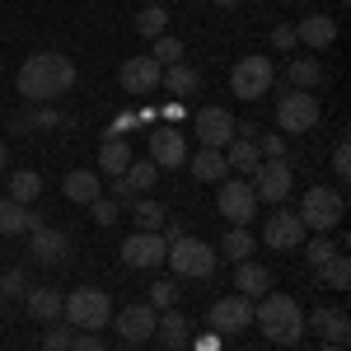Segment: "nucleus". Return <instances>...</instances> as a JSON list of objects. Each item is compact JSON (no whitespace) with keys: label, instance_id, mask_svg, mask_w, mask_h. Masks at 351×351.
Segmentation results:
<instances>
[{"label":"nucleus","instance_id":"37998d69","mask_svg":"<svg viewBox=\"0 0 351 351\" xmlns=\"http://www.w3.org/2000/svg\"><path fill=\"white\" fill-rule=\"evenodd\" d=\"M295 43H300V38H295V28H291V24H276V28H271V47H276V52H291Z\"/></svg>","mask_w":351,"mask_h":351},{"label":"nucleus","instance_id":"2eb2a0df","mask_svg":"<svg viewBox=\"0 0 351 351\" xmlns=\"http://www.w3.org/2000/svg\"><path fill=\"white\" fill-rule=\"evenodd\" d=\"M164 248H169V239L160 230H136L132 239H122V263L127 267H160Z\"/></svg>","mask_w":351,"mask_h":351},{"label":"nucleus","instance_id":"c9c22d12","mask_svg":"<svg viewBox=\"0 0 351 351\" xmlns=\"http://www.w3.org/2000/svg\"><path fill=\"white\" fill-rule=\"evenodd\" d=\"M71 337H75L71 324H66V319H52L47 332H43V347H47V351H71Z\"/></svg>","mask_w":351,"mask_h":351},{"label":"nucleus","instance_id":"a18cd8bd","mask_svg":"<svg viewBox=\"0 0 351 351\" xmlns=\"http://www.w3.org/2000/svg\"><path fill=\"white\" fill-rule=\"evenodd\" d=\"M136 127V112H117V117H112V127H108V136H127Z\"/></svg>","mask_w":351,"mask_h":351},{"label":"nucleus","instance_id":"8fccbe9b","mask_svg":"<svg viewBox=\"0 0 351 351\" xmlns=\"http://www.w3.org/2000/svg\"><path fill=\"white\" fill-rule=\"evenodd\" d=\"M0 75H5V61H0Z\"/></svg>","mask_w":351,"mask_h":351},{"label":"nucleus","instance_id":"f704fd0d","mask_svg":"<svg viewBox=\"0 0 351 351\" xmlns=\"http://www.w3.org/2000/svg\"><path fill=\"white\" fill-rule=\"evenodd\" d=\"M300 248H304V258H309V267H324L328 258H332V253L342 248V239H328V230H319V239H304Z\"/></svg>","mask_w":351,"mask_h":351},{"label":"nucleus","instance_id":"c85d7f7f","mask_svg":"<svg viewBox=\"0 0 351 351\" xmlns=\"http://www.w3.org/2000/svg\"><path fill=\"white\" fill-rule=\"evenodd\" d=\"M286 80L295 84V89H319V84H324V61H314V56H295V61L286 66Z\"/></svg>","mask_w":351,"mask_h":351},{"label":"nucleus","instance_id":"79ce46f5","mask_svg":"<svg viewBox=\"0 0 351 351\" xmlns=\"http://www.w3.org/2000/svg\"><path fill=\"white\" fill-rule=\"evenodd\" d=\"M258 155H263V160H276V155H286V136H281V132H267L263 141H258Z\"/></svg>","mask_w":351,"mask_h":351},{"label":"nucleus","instance_id":"2f4dec72","mask_svg":"<svg viewBox=\"0 0 351 351\" xmlns=\"http://www.w3.org/2000/svg\"><path fill=\"white\" fill-rule=\"evenodd\" d=\"M319 276H324V286H332V291H347V286H351V263H347V253L337 248L324 267H319Z\"/></svg>","mask_w":351,"mask_h":351},{"label":"nucleus","instance_id":"7ed1b4c3","mask_svg":"<svg viewBox=\"0 0 351 351\" xmlns=\"http://www.w3.org/2000/svg\"><path fill=\"white\" fill-rule=\"evenodd\" d=\"M61 319H66L71 328L104 332V324L112 319V300H108V291H99V286H80V291H71V295L61 300Z\"/></svg>","mask_w":351,"mask_h":351},{"label":"nucleus","instance_id":"3c124183","mask_svg":"<svg viewBox=\"0 0 351 351\" xmlns=\"http://www.w3.org/2000/svg\"><path fill=\"white\" fill-rule=\"evenodd\" d=\"M150 5H164V0H150Z\"/></svg>","mask_w":351,"mask_h":351},{"label":"nucleus","instance_id":"6e6552de","mask_svg":"<svg viewBox=\"0 0 351 351\" xmlns=\"http://www.w3.org/2000/svg\"><path fill=\"white\" fill-rule=\"evenodd\" d=\"M291 188H295V169L286 164V155L263 160L253 169V197H258V202H286Z\"/></svg>","mask_w":351,"mask_h":351},{"label":"nucleus","instance_id":"603ef678","mask_svg":"<svg viewBox=\"0 0 351 351\" xmlns=\"http://www.w3.org/2000/svg\"><path fill=\"white\" fill-rule=\"evenodd\" d=\"M337 5H347V0H337Z\"/></svg>","mask_w":351,"mask_h":351},{"label":"nucleus","instance_id":"dca6fc26","mask_svg":"<svg viewBox=\"0 0 351 351\" xmlns=\"http://www.w3.org/2000/svg\"><path fill=\"white\" fill-rule=\"evenodd\" d=\"M160 61L150 52H141V56H132V61H122V71H117V84L127 89V94H155L160 89Z\"/></svg>","mask_w":351,"mask_h":351},{"label":"nucleus","instance_id":"f8f14e48","mask_svg":"<svg viewBox=\"0 0 351 351\" xmlns=\"http://www.w3.org/2000/svg\"><path fill=\"white\" fill-rule=\"evenodd\" d=\"M220 216L230 225H248L258 216V197H253V183L243 178H220Z\"/></svg>","mask_w":351,"mask_h":351},{"label":"nucleus","instance_id":"5701e85b","mask_svg":"<svg viewBox=\"0 0 351 351\" xmlns=\"http://www.w3.org/2000/svg\"><path fill=\"white\" fill-rule=\"evenodd\" d=\"M33 225H38V211L28 202H14V197L0 202V234H28Z\"/></svg>","mask_w":351,"mask_h":351},{"label":"nucleus","instance_id":"72a5a7b5","mask_svg":"<svg viewBox=\"0 0 351 351\" xmlns=\"http://www.w3.org/2000/svg\"><path fill=\"white\" fill-rule=\"evenodd\" d=\"M38 192H43V178H38L33 169L10 173V197H14V202H38Z\"/></svg>","mask_w":351,"mask_h":351},{"label":"nucleus","instance_id":"f3484780","mask_svg":"<svg viewBox=\"0 0 351 351\" xmlns=\"http://www.w3.org/2000/svg\"><path fill=\"white\" fill-rule=\"evenodd\" d=\"M234 127H239V122H234L225 108H216V104H211V108H202L197 117H192L197 141H202V145H216V150H225V145L234 141Z\"/></svg>","mask_w":351,"mask_h":351},{"label":"nucleus","instance_id":"7c9ffc66","mask_svg":"<svg viewBox=\"0 0 351 351\" xmlns=\"http://www.w3.org/2000/svg\"><path fill=\"white\" fill-rule=\"evenodd\" d=\"M122 178L132 183V192H150V188H155V178H160V164H155V160H136V155H132V164H127Z\"/></svg>","mask_w":351,"mask_h":351},{"label":"nucleus","instance_id":"4be33fe9","mask_svg":"<svg viewBox=\"0 0 351 351\" xmlns=\"http://www.w3.org/2000/svg\"><path fill=\"white\" fill-rule=\"evenodd\" d=\"M234 286H239V295L258 300L271 291V271L263 263H253V258H239V271H234Z\"/></svg>","mask_w":351,"mask_h":351},{"label":"nucleus","instance_id":"aec40b11","mask_svg":"<svg viewBox=\"0 0 351 351\" xmlns=\"http://www.w3.org/2000/svg\"><path fill=\"white\" fill-rule=\"evenodd\" d=\"M188 169L197 183H220L225 173H230V164H225V150H216V145H202L197 155H188Z\"/></svg>","mask_w":351,"mask_h":351},{"label":"nucleus","instance_id":"4c0bfd02","mask_svg":"<svg viewBox=\"0 0 351 351\" xmlns=\"http://www.w3.org/2000/svg\"><path fill=\"white\" fill-rule=\"evenodd\" d=\"M132 211H136V225H141V230H160L164 225V206L160 202H132Z\"/></svg>","mask_w":351,"mask_h":351},{"label":"nucleus","instance_id":"58836bf2","mask_svg":"<svg viewBox=\"0 0 351 351\" xmlns=\"http://www.w3.org/2000/svg\"><path fill=\"white\" fill-rule=\"evenodd\" d=\"M89 216L99 220V225H112V220H117V202H112V197H104V192H99V197H94V202H89Z\"/></svg>","mask_w":351,"mask_h":351},{"label":"nucleus","instance_id":"423d86ee","mask_svg":"<svg viewBox=\"0 0 351 351\" xmlns=\"http://www.w3.org/2000/svg\"><path fill=\"white\" fill-rule=\"evenodd\" d=\"M271 75H276V71H271L267 56H258V52L239 56V61H234V71H230V94L243 99V104H253V99H263V94L271 89Z\"/></svg>","mask_w":351,"mask_h":351},{"label":"nucleus","instance_id":"9b49d317","mask_svg":"<svg viewBox=\"0 0 351 351\" xmlns=\"http://www.w3.org/2000/svg\"><path fill=\"white\" fill-rule=\"evenodd\" d=\"M304 332H314L328 351H347V342H351L347 309H314V314H304Z\"/></svg>","mask_w":351,"mask_h":351},{"label":"nucleus","instance_id":"c756f323","mask_svg":"<svg viewBox=\"0 0 351 351\" xmlns=\"http://www.w3.org/2000/svg\"><path fill=\"white\" fill-rule=\"evenodd\" d=\"M253 248H258V239L248 234V225H234V230L220 239V253H225L230 263H239V258H253Z\"/></svg>","mask_w":351,"mask_h":351},{"label":"nucleus","instance_id":"f257e3e1","mask_svg":"<svg viewBox=\"0 0 351 351\" xmlns=\"http://www.w3.org/2000/svg\"><path fill=\"white\" fill-rule=\"evenodd\" d=\"M75 61L66 52H33L19 66V94H24L28 104H56V99H66L71 89H75Z\"/></svg>","mask_w":351,"mask_h":351},{"label":"nucleus","instance_id":"39448f33","mask_svg":"<svg viewBox=\"0 0 351 351\" xmlns=\"http://www.w3.org/2000/svg\"><path fill=\"white\" fill-rule=\"evenodd\" d=\"M319 117H324V104H319L314 89H291V94H281V104H276V127L291 132V136L319 127Z\"/></svg>","mask_w":351,"mask_h":351},{"label":"nucleus","instance_id":"b1692460","mask_svg":"<svg viewBox=\"0 0 351 351\" xmlns=\"http://www.w3.org/2000/svg\"><path fill=\"white\" fill-rule=\"evenodd\" d=\"M127 164H132V145L122 141V136H104V145H99V173H127Z\"/></svg>","mask_w":351,"mask_h":351},{"label":"nucleus","instance_id":"ddd939ff","mask_svg":"<svg viewBox=\"0 0 351 351\" xmlns=\"http://www.w3.org/2000/svg\"><path fill=\"white\" fill-rule=\"evenodd\" d=\"M28 253H33V263H43V267H56V263H66L71 258V234L66 230H52V225H33L28 230Z\"/></svg>","mask_w":351,"mask_h":351},{"label":"nucleus","instance_id":"4468645a","mask_svg":"<svg viewBox=\"0 0 351 351\" xmlns=\"http://www.w3.org/2000/svg\"><path fill=\"white\" fill-rule=\"evenodd\" d=\"M206 319H211V328H216L220 337H230V332H243V328L253 324V300H248V295H239V291H234V295L216 300Z\"/></svg>","mask_w":351,"mask_h":351},{"label":"nucleus","instance_id":"6ab92c4d","mask_svg":"<svg viewBox=\"0 0 351 351\" xmlns=\"http://www.w3.org/2000/svg\"><path fill=\"white\" fill-rule=\"evenodd\" d=\"M295 38L304 47L324 52V47H332V38H337V19H332V14H304L300 28H295Z\"/></svg>","mask_w":351,"mask_h":351},{"label":"nucleus","instance_id":"393cba45","mask_svg":"<svg viewBox=\"0 0 351 351\" xmlns=\"http://www.w3.org/2000/svg\"><path fill=\"white\" fill-rule=\"evenodd\" d=\"M225 164L253 178V169L263 164V155H258V141H253V136H234V141L225 145Z\"/></svg>","mask_w":351,"mask_h":351},{"label":"nucleus","instance_id":"20e7f679","mask_svg":"<svg viewBox=\"0 0 351 351\" xmlns=\"http://www.w3.org/2000/svg\"><path fill=\"white\" fill-rule=\"evenodd\" d=\"M164 263L173 267V276H216V248L206 239H188V234H178V239L164 248Z\"/></svg>","mask_w":351,"mask_h":351},{"label":"nucleus","instance_id":"09e8293b","mask_svg":"<svg viewBox=\"0 0 351 351\" xmlns=\"http://www.w3.org/2000/svg\"><path fill=\"white\" fill-rule=\"evenodd\" d=\"M0 169H5V141H0Z\"/></svg>","mask_w":351,"mask_h":351},{"label":"nucleus","instance_id":"c03bdc74","mask_svg":"<svg viewBox=\"0 0 351 351\" xmlns=\"http://www.w3.org/2000/svg\"><path fill=\"white\" fill-rule=\"evenodd\" d=\"M0 291H5V295H19V291H24V271L10 267L5 276H0Z\"/></svg>","mask_w":351,"mask_h":351},{"label":"nucleus","instance_id":"412c9836","mask_svg":"<svg viewBox=\"0 0 351 351\" xmlns=\"http://www.w3.org/2000/svg\"><path fill=\"white\" fill-rule=\"evenodd\" d=\"M197 84H202V75L188 61H173L160 71V89H169V99H188V94H197Z\"/></svg>","mask_w":351,"mask_h":351},{"label":"nucleus","instance_id":"bb28decb","mask_svg":"<svg viewBox=\"0 0 351 351\" xmlns=\"http://www.w3.org/2000/svg\"><path fill=\"white\" fill-rule=\"evenodd\" d=\"M155 337H160L164 347H183V342L192 337V328H188V319H183V314H173V304H169V309L155 314Z\"/></svg>","mask_w":351,"mask_h":351},{"label":"nucleus","instance_id":"473e14b6","mask_svg":"<svg viewBox=\"0 0 351 351\" xmlns=\"http://www.w3.org/2000/svg\"><path fill=\"white\" fill-rule=\"evenodd\" d=\"M164 28H169V14H164V5H150V0H145V10L136 14V33H141V38H160Z\"/></svg>","mask_w":351,"mask_h":351},{"label":"nucleus","instance_id":"a211bd4d","mask_svg":"<svg viewBox=\"0 0 351 351\" xmlns=\"http://www.w3.org/2000/svg\"><path fill=\"white\" fill-rule=\"evenodd\" d=\"M150 160L160 164V169H183L188 164V141H183V132L173 122L150 132Z\"/></svg>","mask_w":351,"mask_h":351},{"label":"nucleus","instance_id":"de8ad7c7","mask_svg":"<svg viewBox=\"0 0 351 351\" xmlns=\"http://www.w3.org/2000/svg\"><path fill=\"white\" fill-rule=\"evenodd\" d=\"M216 5H220V10H234V5H239V0H216Z\"/></svg>","mask_w":351,"mask_h":351},{"label":"nucleus","instance_id":"ea45409f","mask_svg":"<svg viewBox=\"0 0 351 351\" xmlns=\"http://www.w3.org/2000/svg\"><path fill=\"white\" fill-rule=\"evenodd\" d=\"M332 173H337L342 183L351 178V145H347V136H342V141H337V150H332Z\"/></svg>","mask_w":351,"mask_h":351},{"label":"nucleus","instance_id":"f03ea898","mask_svg":"<svg viewBox=\"0 0 351 351\" xmlns=\"http://www.w3.org/2000/svg\"><path fill=\"white\" fill-rule=\"evenodd\" d=\"M253 324H258V332H263L267 342L295 347L300 337H304V309H300L291 295L267 291V295H258V304H253Z\"/></svg>","mask_w":351,"mask_h":351},{"label":"nucleus","instance_id":"0eeeda50","mask_svg":"<svg viewBox=\"0 0 351 351\" xmlns=\"http://www.w3.org/2000/svg\"><path fill=\"white\" fill-rule=\"evenodd\" d=\"M342 211H347V202H342L337 188H309L304 202H300L304 230H337V225H342Z\"/></svg>","mask_w":351,"mask_h":351},{"label":"nucleus","instance_id":"1a4fd4ad","mask_svg":"<svg viewBox=\"0 0 351 351\" xmlns=\"http://www.w3.org/2000/svg\"><path fill=\"white\" fill-rule=\"evenodd\" d=\"M155 314H160V309H155L150 300H145V304H136V300H132L127 309H112L108 324L117 328V337H122L127 347H141V342L155 337Z\"/></svg>","mask_w":351,"mask_h":351},{"label":"nucleus","instance_id":"9d476101","mask_svg":"<svg viewBox=\"0 0 351 351\" xmlns=\"http://www.w3.org/2000/svg\"><path fill=\"white\" fill-rule=\"evenodd\" d=\"M304 220H300V211H271L267 216V225H263V239L258 243H267V248H276V253H295L300 243H304Z\"/></svg>","mask_w":351,"mask_h":351},{"label":"nucleus","instance_id":"49530a36","mask_svg":"<svg viewBox=\"0 0 351 351\" xmlns=\"http://www.w3.org/2000/svg\"><path fill=\"white\" fill-rule=\"evenodd\" d=\"M164 122H183V104H178V99L164 104Z\"/></svg>","mask_w":351,"mask_h":351},{"label":"nucleus","instance_id":"a19ab883","mask_svg":"<svg viewBox=\"0 0 351 351\" xmlns=\"http://www.w3.org/2000/svg\"><path fill=\"white\" fill-rule=\"evenodd\" d=\"M173 300H178V286H173V281H155V286H150V304H155V309H169Z\"/></svg>","mask_w":351,"mask_h":351},{"label":"nucleus","instance_id":"a878e982","mask_svg":"<svg viewBox=\"0 0 351 351\" xmlns=\"http://www.w3.org/2000/svg\"><path fill=\"white\" fill-rule=\"evenodd\" d=\"M61 192H66L71 202L89 206V202L99 197V173H94V169H71V173L61 178Z\"/></svg>","mask_w":351,"mask_h":351},{"label":"nucleus","instance_id":"cd10ccee","mask_svg":"<svg viewBox=\"0 0 351 351\" xmlns=\"http://www.w3.org/2000/svg\"><path fill=\"white\" fill-rule=\"evenodd\" d=\"M28 314H33L38 324H52V319H61V291H52V286L28 291Z\"/></svg>","mask_w":351,"mask_h":351},{"label":"nucleus","instance_id":"e433bc0d","mask_svg":"<svg viewBox=\"0 0 351 351\" xmlns=\"http://www.w3.org/2000/svg\"><path fill=\"white\" fill-rule=\"evenodd\" d=\"M150 43H155V61H160V66H173V61H183V43H178V38H169V33H160V38H150Z\"/></svg>","mask_w":351,"mask_h":351}]
</instances>
